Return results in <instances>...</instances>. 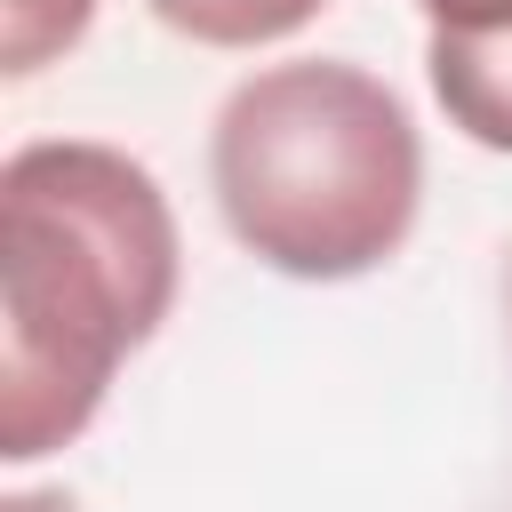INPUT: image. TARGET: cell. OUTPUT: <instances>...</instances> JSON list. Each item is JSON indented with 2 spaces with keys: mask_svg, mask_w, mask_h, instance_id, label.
Returning <instances> with one entry per match:
<instances>
[{
  "mask_svg": "<svg viewBox=\"0 0 512 512\" xmlns=\"http://www.w3.org/2000/svg\"><path fill=\"white\" fill-rule=\"evenodd\" d=\"M8 512H72V496H8Z\"/></svg>",
  "mask_w": 512,
  "mask_h": 512,
  "instance_id": "obj_7",
  "label": "cell"
},
{
  "mask_svg": "<svg viewBox=\"0 0 512 512\" xmlns=\"http://www.w3.org/2000/svg\"><path fill=\"white\" fill-rule=\"evenodd\" d=\"M432 24H512V0H416Z\"/></svg>",
  "mask_w": 512,
  "mask_h": 512,
  "instance_id": "obj_6",
  "label": "cell"
},
{
  "mask_svg": "<svg viewBox=\"0 0 512 512\" xmlns=\"http://www.w3.org/2000/svg\"><path fill=\"white\" fill-rule=\"evenodd\" d=\"M208 184L256 264L288 280H360L416 232L424 144L376 72L296 56L224 96Z\"/></svg>",
  "mask_w": 512,
  "mask_h": 512,
  "instance_id": "obj_2",
  "label": "cell"
},
{
  "mask_svg": "<svg viewBox=\"0 0 512 512\" xmlns=\"http://www.w3.org/2000/svg\"><path fill=\"white\" fill-rule=\"evenodd\" d=\"M176 216L144 160L40 136L0 168V456L88 432L120 360L176 304Z\"/></svg>",
  "mask_w": 512,
  "mask_h": 512,
  "instance_id": "obj_1",
  "label": "cell"
},
{
  "mask_svg": "<svg viewBox=\"0 0 512 512\" xmlns=\"http://www.w3.org/2000/svg\"><path fill=\"white\" fill-rule=\"evenodd\" d=\"M424 72L448 128L488 152H512V24H432Z\"/></svg>",
  "mask_w": 512,
  "mask_h": 512,
  "instance_id": "obj_3",
  "label": "cell"
},
{
  "mask_svg": "<svg viewBox=\"0 0 512 512\" xmlns=\"http://www.w3.org/2000/svg\"><path fill=\"white\" fill-rule=\"evenodd\" d=\"M96 0H0V64L8 72H40L48 56H64L88 32Z\"/></svg>",
  "mask_w": 512,
  "mask_h": 512,
  "instance_id": "obj_5",
  "label": "cell"
},
{
  "mask_svg": "<svg viewBox=\"0 0 512 512\" xmlns=\"http://www.w3.org/2000/svg\"><path fill=\"white\" fill-rule=\"evenodd\" d=\"M144 8L200 48H264V40L304 32L328 0H144Z\"/></svg>",
  "mask_w": 512,
  "mask_h": 512,
  "instance_id": "obj_4",
  "label": "cell"
}]
</instances>
